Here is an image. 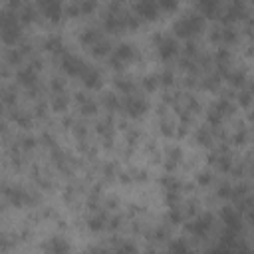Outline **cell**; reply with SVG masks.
<instances>
[{
	"mask_svg": "<svg viewBox=\"0 0 254 254\" xmlns=\"http://www.w3.org/2000/svg\"><path fill=\"white\" fill-rule=\"evenodd\" d=\"M200 28H202V20L198 16H185L175 24V32L179 36H192L200 32Z\"/></svg>",
	"mask_w": 254,
	"mask_h": 254,
	"instance_id": "1",
	"label": "cell"
},
{
	"mask_svg": "<svg viewBox=\"0 0 254 254\" xmlns=\"http://www.w3.org/2000/svg\"><path fill=\"white\" fill-rule=\"evenodd\" d=\"M119 107L125 109V113H127L129 117H139V115H143V113L147 111V101L141 99V97H137V95H127V97L121 101Z\"/></svg>",
	"mask_w": 254,
	"mask_h": 254,
	"instance_id": "2",
	"label": "cell"
},
{
	"mask_svg": "<svg viewBox=\"0 0 254 254\" xmlns=\"http://www.w3.org/2000/svg\"><path fill=\"white\" fill-rule=\"evenodd\" d=\"M38 6L46 14V18H50L52 22H58L60 16H62V12H64L62 0H38Z\"/></svg>",
	"mask_w": 254,
	"mask_h": 254,
	"instance_id": "3",
	"label": "cell"
},
{
	"mask_svg": "<svg viewBox=\"0 0 254 254\" xmlns=\"http://www.w3.org/2000/svg\"><path fill=\"white\" fill-rule=\"evenodd\" d=\"M62 67L67 75H81V71L85 69V64L77 58V56H71V54H65L62 58Z\"/></svg>",
	"mask_w": 254,
	"mask_h": 254,
	"instance_id": "4",
	"label": "cell"
},
{
	"mask_svg": "<svg viewBox=\"0 0 254 254\" xmlns=\"http://www.w3.org/2000/svg\"><path fill=\"white\" fill-rule=\"evenodd\" d=\"M135 58V48L131 44H121L115 48V54H113V65L119 67L121 64L125 62H131Z\"/></svg>",
	"mask_w": 254,
	"mask_h": 254,
	"instance_id": "5",
	"label": "cell"
},
{
	"mask_svg": "<svg viewBox=\"0 0 254 254\" xmlns=\"http://www.w3.org/2000/svg\"><path fill=\"white\" fill-rule=\"evenodd\" d=\"M135 10H137V14H139L141 18H145V20H155L159 8H157V4H155L153 0H139L137 6H135Z\"/></svg>",
	"mask_w": 254,
	"mask_h": 254,
	"instance_id": "6",
	"label": "cell"
},
{
	"mask_svg": "<svg viewBox=\"0 0 254 254\" xmlns=\"http://www.w3.org/2000/svg\"><path fill=\"white\" fill-rule=\"evenodd\" d=\"M79 77H81V81H83L85 87H91V89H93V87H99V85H101V73H99L95 67H87V65H85V69L81 71Z\"/></svg>",
	"mask_w": 254,
	"mask_h": 254,
	"instance_id": "7",
	"label": "cell"
},
{
	"mask_svg": "<svg viewBox=\"0 0 254 254\" xmlns=\"http://www.w3.org/2000/svg\"><path fill=\"white\" fill-rule=\"evenodd\" d=\"M210 224H212V216L210 214H202L200 218H196L194 222L189 224V230L192 234H196V236H202V234H206V230L210 228Z\"/></svg>",
	"mask_w": 254,
	"mask_h": 254,
	"instance_id": "8",
	"label": "cell"
},
{
	"mask_svg": "<svg viewBox=\"0 0 254 254\" xmlns=\"http://www.w3.org/2000/svg\"><path fill=\"white\" fill-rule=\"evenodd\" d=\"M175 54H177V42L173 38H161V42H159V56L163 60H169Z\"/></svg>",
	"mask_w": 254,
	"mask_h": 254,
	"instance_id": "9",
	"label": "cell"
},
{
	"mask_svg": "<svg viewBox=\"0 0 254 254\" xmlns=\"http://www.w3.org/2000/svg\"><path fill=\"white\" fill-rule=\"evenodd\" d=\"M4 192H6L8 200H10L12 204H16V206H22L24 202H28V194H26V190H22L20 187H10V189H6Z\"/></svg>",
	"mask_w": 254,
	"mask_h": 254,
	"instance_id": "10",
	"label": "cell"
},
{
	"mask_svg": "<svg viewBox=\"0 0 254 254\" xmlns=\"http://www.w3.org/2000/svg\"><path fill=\"white\" fill-rule=\"evenodd\" d=\"M89 48H91V54H93V56H105V54L111 50L109 42H105V40H101V38H99L97 42H93Z\"/></svg>",
	"mask_w": 254,
	"mask_h": 254,
	"instance_id": "11",
	"label": "cell"
},
{
	"mask_svg": "<svg viewBox=\"0 0 254 254\" xmlns=\"http://www.w3.org/2000/svg\"><path fill=\"white\" fill-rule=\"evenodd\" d=\"M18 79H20V83H24V85H32V83L36 81V71H34L32 67H26V69H22V71L18 73Z\"/></svg>",
	"mask_w": 254,
	"mask_h": 254,
	"instance_id": "12",
	"label": "cell"
},
{
	"mask_svg": "<svg viewBox=\"0 0 254 254\" xmlns=\"http://www.w3.org/2000/svg\"><path fill=\"white\" fill-rule=\"evenodd\" d=\"M101 36L97 34V30H85L83 34H81V42L83 44H87V46H91L93 42H97Z\"/></svg>",
	"mask_w": 254,
	"mask_h": 254,
	"instance_id": "13",
	"label": "cell"
},
{
	"mask_svg": "<svg viewBox=\"0 0 254 254\" xmlns=\"http://www.w3.org/2000/svg\"><path fill=\"white\" fill-rule=\"evenodd\" d=\"M115 85H117L121 91H125V93H127V91H129V93L133 91V81H131L129 77H117V79H115Z\"/></svg>",
	"mask_w": 254,
	"mask_h": 254,
	"instance_id": "14",
	"label": "cell"
},
{
	"mask_svg": "<svg viewBox=\"0 0 254 254\" xmlns=\"http://www.w3.org/2000/svg\"><path fill=\"white\" fill-rule=\"evenodd\" d=\"M103 226H105V216H103V214H95V216L89 218V228H93V230H101Z\"/></svg>",
	"mask_w": 254,
	"mask_h": 254,
	"instance_id": "15",
	"label": "cell"
},
{
	"mask_svg": "<svg viewBox=\"0 0 254 254\" xmlns=\"http://www.w3.org/2000/svg\"><path fill=\"white\" fill-rule=\"evenodd\" d=\"M177 4H179V0H159L157 2V8H161L165 12H173L177 8Z\"/></svg>",
	"mask_w": 254,
	"mask_h": 254,
	"instance_id": "16",
	"label": "cell"
},
{
	"mask_svg": "<svg viewBox=\"0 0 254 254\" xmlns=\"http://www.w3.org/2000/svg\"><path fill=\"white\" fill-rule=\"evenodd\" d=\"M52 105H54V109L56 111H62L65 105H67V101H65V97H64V93H58L56 97H54V101H52Z\"/></svg>",
	"mask_w": 254,
	"mask_h": 254,
	"instance_id": "17",
	"label": "cell"
},
{
	"mask_svg": "<svg viewBox=\"0 0 254 254\" xmlns=\"http://www.w3.org/2000/svg\"><path fill=\"white\" fill-rule=\"evenodd\" d=\"M46 48H48L50 52H62V42H60V38H50V40L46 42Z\"/></svg>",
	"mask_w": 254,
	"mask_h": 254,
	"instance_id": "18",
	"label": "cell"
},
{
	"mask_svg": "<svg viewBox=\"0 0 254 254\" xmlns=\"http://www.w3.org/2000/svg\"><path fill=\"white\" fill-rule=\"evenodd\" d=\"M157 85H159V77H153V75H149V77H145V79H143V87H145L147 91H153Z\"/></svg>",
	"mask_w": 254,
	"mask_h": 254,
	"instance_id": "19",
	"label": "cell"
},
{
	"mask_svg": "<svg viewBox=\"0 0 254 254\" xmlns=\"http://www.w3.org/2000/svg\"><path fill=\"white\" fill-rule=\"evenodd\" d=\"M20 18H22L24 22H32V20L36 18V10H34V8H30V6H26V8L22 10V14H20Z\"/></svg>",
	"mask_w": 254,
	"mask_h": 254,
	"instance_id": "20",
	"label": "cell"
},
{
	"mask_svg": "<svg viewBox=\"0 0 254 254\" xmlns=\"http://www.w3.org/2000/svg\"><path fill=\"white\" fill-rule=\"evenodd\" d=\"M97 109V105L93 103V101H89V99H81V111L83 113H93Z\"/></svg>",
	"mask_w": 254,
	"mask_h": 254,
	"instance_id": "21",
	"label": "cell"
},
{
	"mask_svg": "<svg viewBox=\"0 0 254 254\" xmlns=\"http://www.w3.org/2000/svg\"><path fill=\"white\" fill-rule=\"evenodd\" d=\"M105 105H107V107H113V109H117V107L121 105V101H119L117 97H113V95H107V97H105Z\"/></svg>",
	"mask_w": 254,
	"mask_h": 254,
	"instance_id": "22",
	"label": "cell"
},
{
	"mask_svg": "<svg viewBox=\"0 0 254 254\" xmlns=\"http://www.w3.org/2000/svg\"><path fill=\"white\" fill-rule=\"evenodd\" d=\"M159 81L165 83V85H171V83H173V73H171V71H165V73L159 77Z\"/></svg>",
	"mask_w": 254,
	"mask_h": 254,
	"instance_id": "23",
	"label": "cell"
},
{
	"mask_svg": "<svg viewBox=\"0 0 254 254\" xmlns=\"http://www.w3.org/2000/svg\"><path fill=\"white\" fill-rule=\"evenodd\" d=\"M198 141H200L202 145H208V141H210V135H208L204 129H200V131H198Z\"/></svg>",
	"mask_w": 254,
	"mask_h": 254,
	"instance_id": "24",
	"label": "cell"
}]
</instances>
